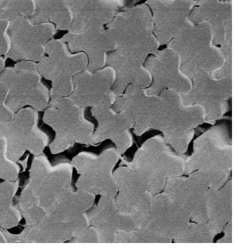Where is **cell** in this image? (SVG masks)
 <instances>
[{
  "mask_svg": "<svg viewBox=\"0 0 238 249\" xmlns=\"http://www.w3.org/2000/svg\"><path fill=\"white\" fill-rule=\"evenodd\" d=\"M18 179L4 181L0 184V217L14 206V199L18 190Z\"/></svg>",
  "mask_w": 238,
  "mask_h": 249,
  "instance_id": "2e32d148",
  "label": "cell"
},
{
  "mask_svg": "<svg viewBox=\"0 0 238 249\" xmlns=\"http://www.w3.org/2000/svg\"><path fill=\"white\" fill-rule=\"evenodd\" d=\"M38 112L30 107L20 109L0 134L7 141L9 157L18 163L25 152L39 155L49 143L48 135L38 128Z\"/></svg>",
  "mask_w": 238,
  "mask_h": 249,
  "instance_id": "8992f818",
  "label": "cell"
},
{
  "mask_svg": "<svg viewBox=\"0 0 238 249\" xmlns=\"http://www.w3.org/2000/svg\"><path fill=\"white\" fill-rule=\"evenodd\" d=\"M107 32L104 27L79 32H68L62 38L72 53H83L88 58V70L95 71L105 62Z\"/></svg>",
  "mask_w": 238,
  "mask_h": 249,
  "instance_id": "30bf717a",
  "label": "cell"
},
{
  "mask_svg": "<svg viewBox=\"0 0 238 249\" xmlns=\"http://www.w3.org/2000/svg\"><path fill=\"white\" fill-rule=\"evenodd\" d=\"M43 114V122L55 133L49 144L53 154L63 152L75 142H88L92 134V124L84 116V107L69 96L51 99Z\"/></svg>",
  "mask_w": 238,
  "mask_h": 249,
  "instance_id": "7a4b0ae2",
  "label": "cell"
},
{
  "mask_svg": "<svg viewBox=\"0 0 238 249\" xmlns=\"http://www.w3.org/2000/svg\"><path fill=\"white\" fill-rule=\"evenodd\" d=\"M42 78L37 62L20 61L14 67H5L0 73V82L8 89V106L15 112L25 107L43 111L51 96Z\"/></svg>",
  "mask_w": 238,
  "mask_h": 249,
  "instance_id": "3957f363",
  "label": "cell"
},
{
  "mask_svg": "<svg viewBox=\"0 0 238 249\" xmlns=\"http://www.w3.org/2000/svg\"><path fill=\"white\" fill-rule=\"evenodd\" d=\"M0 242L1 243H6L7 242V240H6L5 234H4V231H3L2 228H0Z\"/></svg>",
  "mask_w": 238,
  "mask_h": 249,
  "instance_id": "44dd1931",
  "label": "cell"
},
{
  "mask_svg": "<svg viewBox=\"0 0 238 249\" xmlns=\"http://www.w3.org/2000/svg\"><path fill=\"white\" fill-rule=\"evenodd\" d=\"M195 0H149L153 28L157 35H179L190 22Z\"/></svg>",
  "mask_w": 238,
  "mask_h": 249,
  "instance_id": "9c48e42d",
  "label": "cell"
},
{
  "mask_svg": "<svg viewBox=\"0 0 238 249\" xmlns=\"http://www.w3.org/2000/svg\"><path fill=\"white\" fill-rule=\"evenodd\" d=\"M67 3L72 16L68 32L79 33L111 21L122 0H67Z\"/></svg>",
  "mask_w": 238,
  "mask_h": 249,
  "instance_id": "ba28073f",
  "label": "cell"
},
{
  "mask_svg": "<svg viewBox=\"0 0 238 249\" xmlns=\"http://www.w3.org/2000/svg\"><path fill=\"white\" fill-rule=\"evenodd\" d=\"M46 54L37 62L41 76L51 82V99L67 97L73 89V78L88 68L83 53H72L62 38H52L46 46Z\"/></svg>",
  "mask_w": 238,
  "mask_h": 249,
  "instance_id": "277c9868",
  "label": "cell"
},
{
  "mask_svg": "<svg viewBox=\"0 0 238 249\" xmlns=\"http://www.w3.org/2000/svg\"><path fill=\"white\" fill-rule=\"evenodd\" d=\"M35 11L34 0H0V18L9 21L20 16L30 18Z\"/></svg>",
  "mask_w": 238,
  "mask_h": 249,
  "instance_id": "5bb4252c",
  "label": "cell"
},
{
  "mask_svg": "<svg viewBox=\"0 0 238 249\" xmlns=\"http://www.w3.org/2000/svg\"><path fill=\"white\" fill-rule=\"evenodd\" d=\"M9 22H10L9 20L0 18V56H4V57H5L10 49Z\"/></svg>",
  "mask_w": 238,
  "mask_h": 249,
  "instance_id": "d6986e66",
  "label": "cell"
},
{
  "mask_svg": "<svg viewBox=\"0 0 238 249\" xmlns=\"http://www.w3.org/2000/svg\"><path fill=\"white\" fill-rule=\"evenodd\" d=\"M35 14L30 18L35 23H52L57 30L69 31L72 21L67 0H34Z\"/></svg>",
  "mask_w": 238,
  "mask_h": 249,
  "instance_id": "4fadbf2b",
  "label": "cell"
},
{
  "mask_svg": "<svg viewBox=\"0 0 238 249\" xmlns=\"http://www.w3.org/2000/svg\"><path fill=\"white\" fill-rule=\"evenodd\" d=\"M73 89L69 97L81 107H97L107 88L105 70L90 71L85 69L73 78Z\"/></svg>",
  "mask_w": 238,
  "mask_h": 249,
  "instance_id": "8fae6325",
  "label": "cell"
},
{
  "mask_svg": "<svg viewBox=\"0 0 238 249\" xmlns=\"http://www.w3.org/2000/svg\"><path fill=\"white\" fill-rule=\"evenodd\" d=\"M20 167L8 154L7 141L0 135V179L3 181H16L18 179Z\"/></svg>",
  "mask_w": 238,
  "mask_h": 249,
  "instance_id": "9a60e30c",
  "label": "cell"
},
{
  "mask_svg": "<svg viewBox=\"0 0 238 249\" xmlns=\"http://www.w3.org/2000/svg\"><path fill=\"white\" fill-rule=\"evenodd\" d=\"M6 58L4 56H0V73L5 69Z\"/></svg>",
  "mask_w": 238,
  "mask_h": 249,
  "instance_id": "ffe728a7",
  "label": "cell"
},
{
  "mask_svg": "<svg viewBox=\"0 0 238 249\" xmlns=\"http://www.w3.org/2000/svg\"><path fill=\"white\" fill-rule=\"evenodd\" d=\"M57 31L52 23H35L30 18L18 16L9 22L11 46L6 58L38 62L46 55V44Z\"/></svg>",
  "mask_w": 238,
  "mask_h": 249,
  "instance_id": "5b68a950",
  "label": "cell"
},
{
  "mask_svg": "<svg viewBox=\"0 0 238 249\" xmlns=\"http://www.w3.org/2000/svg\"><path fill=\"white\" fill-rule=\"evenodd\" d=\"M73 166L62 162L52 165L45 154L35 156L30 178L18 199L21 213L46 216L67 194L72 186Z\"/></svg>",
  "mask_w": 238,
  "mask_h": 249,
  "instance_id": "6da1fadb",
  "label": "cell"
},
{
  "mask_svg": "<svg viewBox=\"0 0 238 249\" xmlns=\"http://www.w3.org/2000/svg\"><path fill=\"white\" fill-rule=\"evenodd\" d=\"M7 97V88L0 82V134L6 126L12 121L16 114V112L8 106L6 102Z\"/></svg>",
  "mask_w": 238,
  "mask_h": 249,
  "instance_id": "e0dca14e",
  "label": "cell"
},
{
  "mask_svg": "<svg viewBox=\"0 0 238 249\" xmlns=\"http://www.w3.org/2000/svg\"><path fill=\"white\" fill-rule=\"evenodd\" d=\"M88 224V218L85 214L69 220L47 214L39 223L27 226L20 234H16L17 243H62L72 240Z\"/></svg>",
  "mask_w": 238,
  "mask_h": 249,
  "instance_id": "52a82bcc",
  "label": "cell"
},
{
  "mask_svg": "<svg viewBox=\"0 0 238 249\" xmlns=\"http://www.w3.org/2000/svg\"><path fill=\"white\" fill-rule=\"evenodd\" d=\"M22 218L21 212L16 205H14L10 210L0 217V228L9 230L18 226Z\"/></svg>",
  "mask_w": 238,
  "mask_h": 249,
  "instance_id": "ac0fdd59",
  "label": "cell"
},
{
  "mask_svg": "<svg viewBox=\"0 0 238 249\" xmlns=\"http://www.w3.org/2000/svg\"><path fill=\"white\" fill-rule=\"evenodd\" d=\"M194 6L189 16L192 23L205 22L212 30L221 33L231 30V0H199Z\"/></svg>",
  "mask_w": 238,
  "mask_h": 249,
  "instance_id": "7c38bea8",
  "label": "cell"
}]
</instances>
